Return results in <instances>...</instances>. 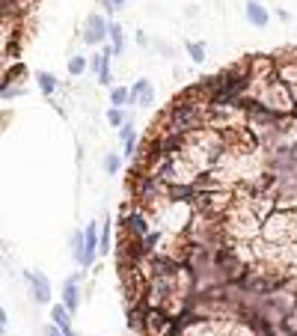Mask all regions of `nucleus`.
I'll use <instances>...</instances> for the list:
<instances>
[{"instance_id":"5","label":"nucleus","mask_w":297,"mask_h":336,"mask_svg":"<svg viewBox=\"0 0 297 336\" xmlns=\"http://www.w3.org/2000/svg\"><path fill=\"white\" fill-rule=\"evenodd\" d=\"M62 301H65V310H68V313L77 310V304H80V295H77V277H71V280L65 283V289H62Z\"/></svg>"},{"instance_id":"18","label":"nucleus","mask_w":297,"mask_h":336,"mask_svg":"<svg viewBox=\"0 0 297 336\" xmlns=\"http://www.w3.org/2000/svg\"><path fill=\"white\" fill-rule=\"evenodd\" d=\"M45 334H48V336H65V334H62V331H59V328H57V325H54V328H48Z\"/></svg>"},{"instance_id":"13","label":"nucleus","mask_w":297,"mask_h":336,"mask_svg":"<svg viewBox=\"0 0 297 336\" xmlns=\"http://www.w3.org/2000/svg\"><path fill=\"white\" fill-rule=\"evenodd\" d=\"M119 167H122V161H119V155H107V158H104V170H107V176H113V173H119Z\"/></svg>"},{"instance_id":"15","label":"nucleus","mask_w":297,"mask_h":336,"mask_svg":"<svg viewBox=\"0 0 297 336\" xmlns=\"http://www.w3.org/2000/svg\"><path fill=\"white\" fill-rule=\"evenodd\" d=\"M107 250H110V223L101 226V253H107Z\"/></svg>"},{"instance_id":"7","label":"nucleus","mask_w":297,"mask_h":336,"mask_svg":"<svg viewBox=\"0 0 297 336\" xmlns=\"http://www.w3.org/2000/svg\"><path fill=\"white\" fill-rule=\"evenodd\" d=\"M247 18H250L256 27H265V24H268V9H265L262 3L250 0V3H247Z\"/></svg>"},{"instance_id":"6","label":"nucleus","mask_w":297,"mask_h":336,"mask_svg":"<svg viewBox=\"0 0 297 336\" xmlns=\"http://www.w3.org/2000/svg\"><path fill=\"white\" fill-rule=\"evenodd\" d=\"M51 319H54V325H57L65 336H74L71 322H68V310H65V307H54V310H51Z\"/></svg>"},{"instance_id":"9","label":"nucleus","mask_w":297,"mask_h":336,"mask_svg":"<svg viewBox=\"0 0 297 336\" xmlns=\"http://www.w3.org/2000/svg\"><path fill=\"white\" fill-rule=\"evenodd\" d=\"M110 101H113V107H122L125 101H131V89H125V86H116V89L110 92Z\"/></svg>"},{"instance_id":"16","label":"nucleus","mask_w":297,"mask_h":336,"mask_svg":"<svg viewBox=\"0 0 297 336\" xmlns=\"http://www.w3.org/2000/svg\"><path fill=\"white\" fill-rule=\"evenodd\" d=\"M71 247H74V256H77V262H80V256H83V232L71 238Z\"/></svg>"},{"instance_id":"11","label":"nucleus","mask_w":297,"mask_h":336,"mask_svg":"<svg viewBox=\"0 0 297 336\" xmlns=\"http://www.w3.org/2000/svg\"><path fill=\"white\" fill-rule=\"evenodd\" d=\"M187 54H190L193 63H202V60H205V45H202V42H190V45H187Z\"/></svg>"},{"instance_id":"3","label":"nucleus","mask_w":297,"mask_h":336,"mask_svg":"<svg viewBox=\"0 0 297 336\" xmlns=\"http://www.w3.org/2000/svg\"><path fill=\"white\" fill-rule=\"evenodd\" d=\"M27 280L33 283V298H36L39 304H48V301H51V289H48V280H45V277H39V274H27Z\"/></svg>"},{"instance_id":"12","label":"nucleus","mask_w":297,"mask_h":336,"mask_svg":"<svg viewBox=\"0 0 297 336\" xmlns=\"http://www.w3.org/2000/svg\"><path fill=\"white\" fill-rule=\"evenodd\" d=\"M107 122H110L113 128H122V122H125L122 110H119V107H110V110H107Z\"/></svg>"},{"instance_id":"19","label":"nucleus","mask_w":297,"mask_h":336,"mask_svg":"<svg viewBox=\"0 0 297 336\" xmlns=\"http://www.w3.org/2000/svg\"><path fill=\"white\" fill-rule=\"evenodd\" d=\"M122 3H125V0H107V9L113 12V9H116V6H122Z\"/></svg>"},{"instance_id":"4","label":"nucleus","mask_w":297,"mask_h":336,"mask_svg":"<svg viewBox=\"0 0 297 336\" xmlns=\"http://www.w3.org/2000/svg\"><path fill=\"white\" fill-rule=\"evenodd\" d=\"M131 101L134 104H152V83L149 80H137L131 86Z\"/></svg>"},{"instance_id":"17","label":"nucleus","mask_w":297,"mask_h":336,"mask_svg":"<svg viewBox=\"0 0 297 336\" xmlns=\"http://www.w3.org/2000/svg\"><path fill=\"white\" fill-rule=\"evenodd\" d=\"M122 140H125V143L134 140V128H131V125H122Z\"/></svg>"},{"instance_id":"2","label":"nucleus","mask_w":297,"mask_h":336,"mask_svg":"<svg viewBox=\"0 0 297 336\" xmlns=\"http://www.w3.org/2000/svg\"><path fill=\"white\" fill-rule=\"evenodd\" d=\"M107 33H110V27L104 24V18H101V15H92V18L86 21V30H83V39H86L89 45H98V42H101V39H104Z\"/></svg>"},{"instance_id":"8","label":"nucleus","mask_w":297,"mask_h":336,"mask_svg":"<svg viewBox=\"0 0 297 336\" xmlns=\"http://www.w3.org/2000/svg\"><path fill=\"white\" fill-rule=\"evenodd\" d=\"M39 86H42L45 95H54V89H57V77H51L48 71H39Z\"/></svg>"},{"instance_id":"10","label":"nucleus","mask_w":297,"mask_h":336,"mask_svg":"<svg viewBox=\"0 0 297 336\" xmlns=\"http://www.w3.org/2000/svg\"><path fill=\"white\" fill-rule=\"evenodd\" d=\"M110 39H113V57L122 54V27L119 24H110Z\"/></svg>"},{"instance_id":"1","label":"nucleus","mask_w":297,"mask_h":336,"mask_svg":"<svg viewBox=\"0 0 297 336\" xmlns=\"http://www.w3.org/2000/svg\"><path fill=\"white\" fill-rule=\"evenodd\" d=\"M98 250H101V235H98L95 223H89V226L83 229V256H80V265L89 268V265L95 262V253H98Z\"/></svg>"},{"instance_id":"14","label":"nucleus","mask_w":297,"mask_h":336,"mask_svg":"<svg viewBox=\"0 0 297 336\" xmlns=\"http://www.w3.org/2000/svg\"><path fill=\"white\" fill-rule=\"evenodd\" d=\"M83 68H86V60H83V57H71V63H68V71H71V74H80Z\"/></svg>"}]
</instances>
